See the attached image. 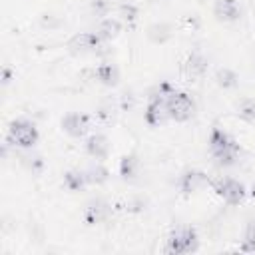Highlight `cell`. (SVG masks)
Returning <instances> with one entry per match:
<instances>
[{"instance_id":"obj_1","label":"cell","mask_w":255,"mask_h":255,"mask_svg":"<svg viewBox=\"0 0 255 255\" xmlns=\"http://www.w3.org/2000/svg\"><path fill=\"white\" fill-rule=\"evenodd\" d=\"M209 151L211 157L215 161V165L219 167H231L237 163L239 157V143L221 128H213L209 131Z\"/></svg>"},{"instance_id":"obj_2","label":"cell","mask_w":255,"mask_h":255,"mask_svg":"<svg viewBox=\"0 0 255 255\" xmlns=\"http://www.w3.org/2000/svg\"><path fill=\"white\" fill-rule=\"evenodd\" d=\"M199 247V237H197V231L189 225H183V227H175L169 237H167V243H165V253H171V255H185V253H193L197 251Z\"/></svg>"},{"instance_id":"obj_3","label":"cell","mask_w":255,"mask_h":255,"mask_svg":"<svg viewBox=\"0 0 255 255\" xmlns=\"http://www.w3.org/2000/svg\"><path fill=\"white\" fill-rule=\"evenodd\" d=\"M38 139L40 131L30 120H14L8 128V141L20 149H32Z\"/></svg>"},{"instance_id":"obj_4","label":"cell","mask_w":255,"mask_h":255,"mask_svg":"<svg viewBox=\"0 0 255 255\" xmlns=\"http://www.w3.org/2000/svg\"><path fill=\"white\" fill-rule=\"evenodd\" d=\"M165 106H167V116L173 122H187L193 112H195V102L189 94L185 92H177L171 90L165 98Z\"/></svg>"},{"instance_id":"obj_5","label":"cell","mask_w":255,"mask_h":255,"mask_svg":"<svg viewBox=\"0 0 255 255\" xmlns=\"http://www.w3.org/2000/svg\"><path fill=\"white\" fill-rule=\"evenodd\" d=\"M169 92H171V86H169V84H161L159 92H155V94L149 98V102H147V106H145V114H143L147 126L155 128V126H161L165 120H169V116H167V106H165V98H167Z\"/></svg>"},{"instance_id":"obj_6","label":"cell","mask_w":255,"mask_h":255,"mask_svg":"<svg viewBox=\"0 0 255 255\" xmlns=\"http://www.w3.org/2000/svg\"><path fill=\"white\" fill-rule=\"evenodd\" d=\"M215 193L229 205H239L247 195L245 185L233 177H221L219 181H215Z\"/></svg>"},{"instance_id":"obj_7","label":"cell","mask_w":255,"mask_h":255,"mask_svg":"<svg viewBox=\"0 0 255 255\" xmlns=\"http://www.w3.org/2000/svg\"><path fill=\"white\" fill-rule=\"evenodd\" d=\"M102 44H104V40L98 36V32H82V34H76L68 42V48L72 54L86 56V54H98Z\"/></svg>"},{"instance_id":"obj_8","label":"cell","mask_w":255,"mask_h":255,"mask_svg":"<svg viewBox=\"0 0 255 255\" xmlns=\"http://www.w3.org/2000/svg\"><path fill=\"white\" fill-rule=\"evenodd\" d=\"M209 185V177L205 171L201 169H187L181 177H179V189L185 193V195H191V193H197L201 191L203 187Z\"/></svg>"},{"instance_id":"obj_9","label":"cell","mask_w":255,"mask_h":255,"mask_svg":"<svg viewBox=\"0 0 255 255\" xmlns=\"http://www.w3.org/2000/svg\"><path fill=\"white\" fill-rule=\"evenodd\" d=\"M110 215H112V205H110L106 199H102V197L92 199V201L86 205V209H84V221H86L88 225L102 223V221H106Z\"/></svg>"},{"instance_id":"obj_10","label":"cell","mask_w":255,"mask_h":255,"mask_svg":"<svg viewBox=\"0 0 255 255\" xmlns=\"http://www.w3.org/2000/svg\"><path fill=\"white\" fill-rule=\"evenodd\" d=\"M88 128H90V116H86V114L72 112L62 118V129L70 137H82L88 131Z\"/></svg>"},{"instance_id":"obj_11","label":"cell","mask_w":255,"mask_h":255,"mask_svg":"<svg viewBox=\"0 0 255 255\" xmlns=\"http://www.w3.org/2000/svg\"><path fill=\"white\" fill-rule=\"evenodd\" d=\"M86 151H88V155H92L94 159L104 161V159L110 157V151H112L110 139H108L104 133H92V135L86 139Z\"/></svg>"},{"instance_id":"obj_12","label":"cell","mask_w":255,"mask_h":255,"mask_svg":"<svg viewBox=\"0 0 255 255\" xmlns=\"http://www.w3.org/2000/svg\"><path fill=\"white\" fill-rule=\"evenodd\" d=\"M213 14L221 22H235L241 14V8H239L237 0H215Z\"/></svg>"},{"instance_id":"obj_13","label":"cell","mask_w":255,"mask_h":255,"mask_svg":"<svg viewBox=\"0 0 255 255\" xmlns=\"http://www.w3.org/2000/svg\"><path fill=\"white\" fill-rule=\"evenodd\" d=\"M94 76L104 84V86H116L118 80H120V70L116 64L112 62H102L96 70H94Z\"/></svg>"},{"instance_id":"obj_14","label":"cell","mask_w":255,"mask_h":255,"mask_svg":"<svg viewBox=\"0 0 255 255\" xmlns=\"http://www.w3.org/2000/svg\"><path fill=\"white\" fill-rule=\"evenodd\" d=\"M120 32H122V20H118V18H104L100 22V26H98V36L104 42L114 40Z\"/></svg>"},{"instance_id":"obj_15","label":"cell","mask_w":255,"mask_h":255,"mask_svg":"<svg viewBox=\"0 0 255 255\" xmlns=\"http://www.w3.org/2000/svg\"><path fill=\"white\" fill-rule=\"evenodd\" d=\"M84 173H86L88 185H102V183H106V181L110 179V171L102 165V161L92 163L90 167H86V169H84Z\"/></svg>"},{"instance_id":"obj_16","label":"cell","mask_w":255,"mask_h":255,"mask_svg":"<svg viewBox=\"0 0 255 255\" xmlns=\"http://www.w3.org/2000/svg\"><path fill=\"white\" fill-rule=\"evenodd\" d=\"M205 70H207V58H205V56H201V54L195 52V54H191V56L187 58V62H185V72H187L191 78L203 76Z\"/></svg>"},{"instance_id":"obj_17","label":"cell","mask_w":255,"mask_h":255,"mask_svg":"<svg viewBox=\"0 0 255 255\" xmlns=\"http://www.w3.org/2000/svg\"><path fill=\"white\" fill-rule=\"evenodd\" d=\"M64 185L66 189L70 191H82L86 185H88V179H86V173L80 171V169H70L64 173Z\"/></svg>"},{"instance_id":"obj_18","label":"cell","mask_w":255,"mask_h":255,"mask_svg":"<svg viewBox=\"0 0 255 255\" xmlns=\"http://www.w3.org/2000/svg\"><path fill=\"white\" fill-rule=\"evenodd\" d=\"M137 171H139V159L133 153L124 155L122 161H120V175H122V179H126V181L133 179L137 175Z\"/></svg>"},{"instance_id":"obj_19","label":"cell","mask_w":255,"mask_h":255,"mask_svg":"<svg viewBox=\"0 0 255 255\" xmlns=\"http://www.w3.org/2000/svg\"><path fill=\"white\" fill-rule=\"evenodd\" d=\"M237 116L245 124H255V98H247L237 106Z\"/></svg>"},{"instance_id":"obj_20","label":"cell","mask_w":255,"mask_h":255,"mask_svg":"<svg viewBox=\"0 0 255 255\" xmlns=\"http://www.w3.org/2000/svg\"><path fill=\"white\" fill-rule=\"evenodd\" d=\"M239 249L243 253H255V223H249L243 237H241V243H239Z\"/></svg>"},{"instance_id":"obj_21","label":"cell","mask_w":255,"mask_h":255,"mask_svg":"<svg viewBox=\"0 0 255 255\" xmlns=\"http://www.w3.org/2000/svg\"><path fill=\"white\" fill-rule=\"evenodd\" d=\"M215 80L221 88H233L237 84V74L231 72L229 68H221L217 74H215Z\"/></svg>"},{"instance_id":"obj_22","label":"cell","mask_w":255,"mask_h":255,"mask_svg":"<svg viewBox=\"0 0 255 255\" xmlns=\"http://www.w3.org/2000/svg\"><path fill=\"white\" fill-rule=\"evenodd\" d=\"M120 16L126 24H133L135 18H137V8L133 4H122L120 6Z\"/></svg>"},{"instance_id":"obj_23","label":"cell","mask_w":255,"mask_h":255,"mask_svg":"<svg viewBox=\"0 0 255 255\" xmlns=\"http://www.w3.org/2000/svg\"><path fill=\"white\" fill-rule=\"evenodd\" d=\"M112 8V0H94L92 2V10L98 14V16H106Z\"/></svg>"},{"instance_id":"obj_24","label":"cell","mask_w":255,"mask_h":255,"mask_svg":"<svg viewBox=\"0 0 255 255\" xmlns=\"http://www.w3.org/2000/svg\"><path fill=\"white\" fill-rule=\"evenodd\" d=\"M251 195H253V197H255V183H253V185H251Z\"/></svg>"}]
</instances>
